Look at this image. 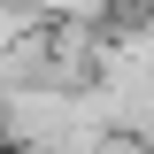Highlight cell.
<instances>
[{"label": "cell", "mask_w": 154, "mask_h": 154, "mask_svg": "<svg viewBox=\"0 0 154 154\" xmlns=\"http://www.w3.org/2000/svg\"><path fill=\"white\" fill-rule=\"evenodd\" d=\"M0 146H8V93H0Z\"/></svg>", "instance_id": "6da1fadb"}]
</instances>
